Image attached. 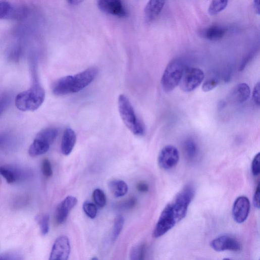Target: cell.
Here are the masks:
<instances>
[{"label": "cell", "mask_w": 260, "mask_h": 260, "mask_svg": "<svg viewBox=\"0 0 260 260\" xmlns=\"http://www.w3.org/2000/svg\"><path fill=\"white\" fill-rule=\"evenodd\" d=\"M137 189L139 192L144 193L148 191L149 186L146 183L141 182L137 184Z\"/></svg>", "instance_id": "ab89813d"}, {"label": "cell", "mask_w": 260, "mask_h": 260, "mask_svg": "<svg viewBox=\"0 0 260 260\" xmlns=\"http://www.w3.org/2000/svg\"><path fill=\"white\" fill-rule=\"evenodd\" d=\"M52 91L56 96L73 93V76H66L59 79L54 84Z\"/></svg>", "instance_id": "9a60e30c"}, {"label": "cell", "mask_w": 260, "mask_h": 260, "mask_svg": "<svg viewBox=\"0 0 260 260\" xmlns=\"http://www.w3.org/2000/svg\"><path fill=\"white\" fill-rule=\"evenodd\" d=\"M76 141V135L71 128L65 129L61 142V151L65 155H69L72 151Z\"/></svg>", "instance_id": "ac0fdd59"}, {"label": "cell", "mask_w": 260, "mask_h": 260, "mask_svg": "<svg viewBox=\"0 0 260 260\" xmlns=\"http://www.w3.org/2000/svg\"><path fill=\"white\" fill-rule=\"evenodd\" d=\"M250 209L249 199L245 196H240L235 201L233 209L232 215L234 221L237 223H243L247 219Z\"/></svg>", "instance_id": "7c38bea8"}, {"label": "cell", "mask_w": 260, "mask_h": 260, "mask_svg": "<svg viewBox=\"0 0 260 260\" xmlns=\"http://www.w3.org/2000/svg\"><path fill=\"white\" fill-rule=\"evenodd\" d=\"M178 223L170 204L162 212L153 232V237L159 238L165 235Z\"/></svg>", "instance_id": "8992f818"}, {"label": "cell", "mask_w": 260, "mask_h": 260, "mask_svg": "<svg viewBox=\"0 0 260 260\" xmlns=\"http://www.w3.org/2000/svg\"><path fill=\"white\" fill-rule=\"evenodd\" d=\"M36 68L35 63H31V87L28 90L19 93L15 99L16 108L22 112H34L37 110L45 100V91L39 81Z\"/></svg>", "instance_id": "6da1fadb"}, {"label": "cell", "mask_w": 260, "mask_h": 260, "mask_svg": "<svg viewBox=\"0 0 260 260\" xmlns=\"http://www.w3.org/2000/svg\"><path fill=\"white\" fill-rule=\"evenodd\" d=\"M118 109L124 124L131 132L136 136L143 135L144 128L137 119L130 100L125 95H121L119 97Z\"/></svg>", "instance_id": "7a4b0ae2"}, {"label": "cell", "mask_w": 260, "mask_h": 260, "mask_svg": "<svg viewBox=\"0 0 260 260\" xmlns=\"http://www.w3.org/2000/svg\"><path fill=\"white\" fill-rule=\"evenodd\" d=\"M184 149L186 155L189 159H192L196 157L197 153V147L193 140H187L184 144Z\"/></svg>", "instance_id": "83f0119b"}, {"label": "cell", "mask_w": 260, "mask_h": 260, "mask_svg": "<svg viewBox=\"0 0 260 260\" xmlns=\"http://www.w3.org/2000/svg\"><path fill=\"white\" fill-rule=\"evenodd\" d=\"M252 97L255 105L259 106V83L257 82L253 89Z\"/></svg>", "instance_id": "74e56055"}, {"label": "cell", "mask_w": 260, "mask_h": 260, "mask_svg": "<svg viewBox=\"0 0 260 260\" xmlns=\"http://www.w3.org/2000/svg\"><path fill=\"white\" fill-rule=\"evenodd\" d=\"M82 208L85 214L91 219H94L96 217L98 210L94 203L88 201L85 202L83 204Z\"/></svg>", "instance_id": "f1b7e54d"}, {"label": "cell", "mask_w": 260, "mask_h": 260, "mask_svg": "<svg viewBox=\"0 0 260 260\" xmlns=\"http://www.w3.org/2000/svg\"><path fill=\"white\" fill-rule=\"evenodd\" d=\"M77 199L73 196L67 197L57 207L55 219L58 224L64 223L67 220L70 212L76 205Z\"/></svg>", "instance_id": "5bb4252c"}, {"label": "cell", "mask_w": 260, "mask_h": 260, "mask_svg": "<svg viewBox=\"0 0 260 260\" xmlns=\"http://www.w3.org/2000/svg\"><path fill=\"white\" fill-rule=\"evenodd\" d=\"M180 159L178 149L173 145L165 146L160 152L158 156L159 166L164 170H170L176 167Z\"/></svg>", "instance_id": "52a82bcc"}, {"label": "cell", "mask_w": 260, "mask_h": 260, "mask_svg": "<svg viewBox=\"0 0 260 260\" xmlns=\"http://www.w3.org/2000/svg\"><path fill=\"white\" fill-rule=\"evenodd\" d=\"M195 195V191L191 186H187L179 193L174 201L170 203L173 214L178 223L187 215L188 207Z\"/></svg>", "instance_id": "277c9868"}, {"label": "cell", "mask_w": 260, "mask_h": 260, "mask_svg": "<svg viewBox=\"0 0 260 260\" xmlns=\"http://www.w3.org/2000/svg\"><path fill=\"white\" fill-rule=\"evenodd\" d=\"M50 145L45 140L35 137L29 149V154L32 157H37L46 153Z\"/></svg>", "instance_id": "d6986e66"}, {"label": "cell", "mask_w": 260, "mask_h": 260, "mask_svg": "<svg viewBox=\"0 0 260 260\" xmlns=\"http://www.w3.org/2000/svg\"><path fill=\"white\" fill-rule=\"evenodd\" d=\"M253 8L254 12L257 15L260 14V6H259V0H253Z\"/></svg>", "instance_id": "b9f144b4"}, {"label": "cell", "mask_w": 260, "mask_h": 260, "mask_svg": "<svg viewBox=\"0 0 260 260\" xmlns=\"http://www.w3.org/2000/svg\"><path fill=\"white\" fill-rule=\"evenodd\" d=\"M92 259H93V260L98 259V258L95 257L92 258Z\"/></svg>", "instance_id": "ee69618b"}, {"label": "cell", "mask_w": 260, "mask_h": 260, "mask_svg": "<svg viewBox=\"0 0 260 260\" xmlns=\"http://www.w3.org/2000/svg\"><path fill=\"white\" fill-rule=\"evenodd\" d=\"M39 224L41 234L43 236L48 234L49 230V217L48 215H44L41 218L37 219Z\"/></svg>", "instance_id": "4dcf8cb0"}, {"label": "cell", "mask_w": 260, "mask_h": 260, "mask_svg": "<svg viewBox=\"0 0 260 260\" xmlns=\"http://www.w3.org/2000/svg\"><path fill=\"white\" fill-rule=\"evenodd\" d=\"M70 253L69 238L64 235L59 237L54 242L49 259L67 260Z\"/></svg>", "instance_id": "30bf717a"}, {"label": "cell", "mask_w": 260, "mask_h": 260, "mask_svg": "<svg viewBox=\"0 0 260 260\" xmlns=\"http://www.w3.org/2000/svg\"><path fill=\"white\" fill-rule=\"evenodd\" d=\"M185 69L181 60H173L169 63L161 79L162 88L165 92H170L177 88L180 83Z\"/></svg>", "instance_id": "3957f363"}, {"label": "cell", "mask_w": 260, "mask_h": 260, "mask_svg": "<svg viewBox=\"0 0 260 260\" xmlns=\"http://www.w3.org/2000/svg\"><path fill=\"white\" fill-rule=\"evenodd\" d=\"M211 246L217 251H239L241 249V245L239 241L234 237L228 235H223L215 238L211 242Z\"/></svg>", "instance_id": "8fae6325"}, {"label": "cell", "mask_w": 260, "mask_h": 260, "mask_svg": "<svg viewBox=\"0 0 260 260\" xmlns=\"http://www.w3.org/2000/svg\"><path fill=\"white\" fill-rule=\"evenodd\" d=\"M22 55V49L20 47L13 49L10 54V59L12 61L17 62L20 60Z\"/></svg>", "instance_id": "8d00e7d4"}, {"label": "cell", "mask_w": 260, "mask_h": 260, "mask_svg": "<svg viewBox=\"0 0 260 260\" xmlns=\"http://www.w3.org/2000/svg\"><path fill=\"white\" fill-rule=\"evenodd\" d=\"M109 187L112 194L117 198L125 196L128 191V186L124 181L114 180L110 182Z\"/></svg>", "instance_id": "7402d4cb"}, {"label": "cell", "mask_w": 260, "mask_h": 260, "mask_svg": "<svg viewBox=\"0 0 260 260\" xmlns=\"http://www.w3.org/2000/svg\"><path fill=\"white\" fill-rule=\"evenodd\" d=\"M137 203V200L134 197H132L125 200L118 204V207L120 210L125 211L132 209L135 206Z\"/></svg>", "instance_id": "836d02e7"}, {"label": "cell", "mask_w": 260, "mask_h": 260, "mask_svg": "<svg viewBox=\"0 0 260 260\" xmlns=\"http://www.w3.org/2000/svg\"><path fill=\"white\" fill-rule=\"evenodd\" d=\"M166 0H149L144 11L145 20L147 23L154 21L162 12Z\"/></svg>", "instance_id": "2e32d148"}, {"label": "cell", "mask_w": 260, "mask_h": 260, "mask_svg": "<svg viewBox=\"0 0 260 260\" xmlns=\"http://www.w3.org/2000/svg\"><path fill=\"white\" fill-rule=\"evenodd\" d=\"M227 31V28L224 26L214 25L201 30L199 35L206 40L218 41L224 38Z\"/></svg>", "instance_id": "e0dca14e"}, {"label": "cell", "mask_w": 260, "mask_h": 260, "mask_svg": "<svg viewBox=\"0 0 260 260\" xmlns=\"http://www.w3.org/2000/svg\"><path fill=\"white\" fill-rule=\"evenodd\" d=\"M204 78V73L201 69L195 67L185 68L179 85L183 91L191 92L198 87Z\"/></svg>", "instance_id": "5b68a950"}, {"label": "cell", "mask_w": 260, "mask_h": 260, "mask_svg": "<svg viewBox=\"0 0 260 260\" xmlns=\"http://www.w3.org/2000/svg\"><path fill=\"white\" fill-rule=\"evenodd\" d=\"M253 205L257 209L259 208V185L258 184L253 196Z\"/></svg>", "instance_id": "f35d334b"}, {"label": "cell", "mask_w": 260, "mask_h": 260, "mask_svg": "<svg viewBox=\"0 0 260 260\" xmlns=\"http://www.w3.org/2000/svg\"><path fill=\"white\" fill-rule=\"evenodd\" d=\"M9 135L6 133H0V147L4 146L9 140Z\"/></svg>", "instance_id": "60d3db41"}, {"label": "cell", "mask_w": 260, "mask_h": 260, "mask_svg": "<svg viewBox=\"0 0 260 260\" xmlns=\"http://www.w3.org/2000/svg\"><path fill=\"white\" fill-rule=\"evenodd\" d=\"M124 219L122 216H118L115 220L112 240L115 242L119 237L124 225Z\"/></svg>", "instance_id": "d4e9b609"}, {"label": "cell", "mask_w": 260, "mask_h": 260, "mask_svg": "<svg viewBox=\"0 0 260 260\" xmlns=\"http://www.w3.org/2000/svg\"><path fill=\"white\" fill-rule=\"evenodd\" d=\"M98 73L97 68L91 67L73 76V93L79 92L88 86Z\"/></svg>", "instance_id": "9c48e42d"}, {"label": "cell", "mask_w": 260, "mask_h": 260, "mask_svg": "<svg viewBox=\"0 0 260 260\" xmlns=\"http://www.w3.org/2000/svg\"><path fill=\"white\" fill-rule=\"evenodd\" d=\"M12 102V97L8 93L0 95V116L7 110Z\"/></svg>", "instance_id": "f546056e"}, {"label": "cell", "mask_w": 260, "mask_h": 260, "mask_svg": "<svg viewBox=\"0 0 260 260\" xmlns=\"http://www.w3.org/2000/svg\"><path fill=\"white\" fill-rule=\"evenodd\" d=\"M26 15L25 8L14 6L7 0H0V20H21Z\"/></svg>", "instance_id": "ba28073f"}, {"label": "cell", "mask_w": 260, "mask_h": 260, "mask_svg": "<svg viewBox=\"0 0 260 260\" xmlns=\"http://www.w3.org/2000/svg\"><path fill=\"white\" fill-rule=\"evenodd\" d=\"M228 3L229 0H212L208 10L209 15L214 16L221 13L227 8Z\"/></svg>", "instance_id": "603a6c76"}, {"label": "cell", "mask_w": 260, "mask_h": 260, "mask_svg": "<svg viewBox=\"0 0 260 260\" xmlns=\"http://www.w3.org/2000/svg\"><path fill=\"white\" fill-rule=\"evenodd\" d=\"M145 252L144 245H137L131 250L130 256L132 260H141L144 259Z\"/></svg>", "instance_id": "484cf974"}, {"label": "cell", "mask_w": 260, "mask_h": 260, "mask_svg": "<svg viewBox=\"0 0 260 260\" xmlns=\"http://www.w3.org/2000/svg\"><path fill=\"white\" fill-rule=\"evenodd\" d=\"M58 135V131L56 129L49 128L41 130L36 137L45 140L51 145L56 140Z\"/></svg>", "instance_id": "cb8c5ba5"}, {"label": "cell", "mask_w": 260, "mask_h": 260, "mask_svg": "<svg viewBox=\"0 0 260 260\" xmlns=\"http://www.w3.org/2000/svg\"><path fill=\"white\" fill-rule=\"evenodd\" d=\"M21 255L16 251H8L0 255V259H21Z\"/></svg>", "instance_id": "d590c367"}, {"label": "cell", "mask_w": 260, "mask_h": 260, "mask_svg": "<svg viewBox=\"0 0 260 260\" xmlns=\"http://www.w3.org/2000/svg\"><path fill=\"white\" fill-rule=\"evenodd\" d=\"M98 6L103 12L119 18L127 16V12L121 0H98Z\"/></svg>", "instance_id": "4fadbf2b"}, {"label": "cell", "mask_w": 260, "mask_h": 260, "mask_svg": "<svg viewBox=\"0 0 260 260\" xmlns=\"http://www.w3.org/2000/svg\"><path fill=\"white\" fill-rule=\"evenodd\" d=\"M260 153L258 152L254 157L251 163V172L254 177L259 175V173Z\"/></svg>", "instance_id": "e575fe53"}, {"label": "cell", "mask_w": 260, "mask_h": 260, "mask_svg": "<svg viewBox=\"0 0 260 260\" xmlns=\"http://www.w3.org/2000/svg\"><path fill=\"white\" fill-rule=\"evenodd\" d=\"M93 198L96 204L104 207L107 204V197L105 192L100 189H96L93 193Z\"/></svg>", "instance_id": "4316f807"}, {"label": "cell", "mask_w": 260, "mask_h": 260, "mask_svg": "<svg viewBox=\"0 0 260 260\" xmlns=\"http://www.w3.org/2000/svg\"><path fill=\"white\" fill-rule=\"evenodd\" d=\"M41 169L43 174L45 177L50 178L53 176L51 165L50 161L48 159H45L43 160Z\"/></svg>", "instance_id": "d6a6232c"}, {"label": "cell", "mask_w": 260, "mask_h": 260, "mask_svg": "<svg viewBox=\"0 0 260 260\" xmlns=\"http://www.w3.org/2000/svg\"><path fill=\"white\" fill-rule=\"evenodd\" d=\"M68 3L71 6H77L84 2V0H67Z\"/></svg>", "instance_id": "7bdbcfd3"}, {"label": "cell", "mask_w": 260, "mask_h": 260, "mask_svg": "<svg viewBox=\"0 0 260 260\" xmlns=\"http://www.w3.org/2000/svg\"><path fill=\"white\" fill-rule=\"evenodd\" d=\"M1 175L9 184H13L20 180L22 173L19 169L13 167L2 166L0 167Z\"/></svg>", "instance_id": "ffe728a7"}, {"label": "cell", "mask_w": 260, "mask_h": 260, "mask_svg": "<svg viewBox=\"0 0 260 260\" xmlns=\"http://www.w3.org/2000/svg\"><path fill=\"white\" fill-rule=\"evenodd\" d=\"M219 84V80L217 78L213 77L206 80L202 85V90L208 92L215 89Z\"/></svg>", "instance_id": "1f68e13d"}, {"label": "cell", "mask_w": 260, "mask_h": 260, "mask_svg": "<svg viewBox=\"0 0 260 260\" xmlns=\"http://www.w3.org/2000/svg\"><path fill=\"white\" fill-rule=\"evenodd\" d=\"M250 89L248 84L241 83L236 86L233 92L234 99L239 103H243L249 98Z\"/></svg>", "instance_id": "44dd1931"}]
</instances>
